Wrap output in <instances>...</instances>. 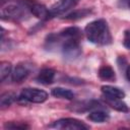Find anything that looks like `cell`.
Returning a JSON list of instances; mask_svg holds the SVG:
<instances>
[{
	"label": "cell",
	"mask_w": 130,
	"mask_h": 130,
	"mask_svg": "<svg viewBox=\"0 0 130 130\" xmlns=\"http://www.w3.org/2000/svg\"><path fill=\"white\" fill-rule=\"evenodd\" d=\"M105 103L113 108L114 110L122 113H127L129 112V108L126 103H124L122 100L123 99H118V98H109V96H104Z\"/></svg>",
	"instance_id": "7c38bea8"
},
{
	"label": "cell",
	"mask_w": 130,
	"mask_h": 130,
	"mask_svg": "<svg viewBox=\"0 0 130 130\" xmlns=\"http://www.w3.org/2000/svg\"><path fill=\"white\" fill-rule=\"evenodd\" d=\"M125 75H126L127 80L130 82V65L127 66V68H126V70H125Z\"/></svg>",
	"instance_id": "cb8c5ba5"
},
{
	"label": "cell",
	"mask_w": 130,
	"mask_h": 130,
	"mask_svg": "<svg viewBox=\"0 0 130 130\" xmlns=\"http://www.w3.org/2000/svg\"><path fill=\"white\" fill-rule=\"evenodd\" d=\"M59 36L62 39H74V40H80L82 39V31L77 26H68L61 31L58 32Z\"/></svg>",
	"instance_id": "4fadbf2b"
},
{
	"label": "cell",
	"mask_w": 130,
	"mask_h": 130,
	"mask_svg": "<svg viewBox=\"0 0 130 130\" xmlns=\"http://www.w3.org/2000/svg\"><path fill=\"white\" fill-rule=\"evenodd\" d=\"M30 73V68L28 65H26L25 63H19L17 64L14 69L12 70V74H11V79L13 82L15 83H20L22 82L24 79L27 78V76Z\"/></svg>",
	"instance_id": "9c48e42d"
},
{
	"label": "cell",
	"mask_w": 130,
	"mask_h": 130,
	"mask_svg": "<svg viewBox=\"0 0 130 130\" xmlns=\"http://www.w3.org/2000/svg\"><path fill=\"white\" fill-rule=\"evenodd\" d=\"M89 14H91V9H89V8H82V9L74 10V11L68 13L63 18L64 19H68V20H77V19L84 18V17L88 16Z\"/></svg>",
	"instance_id": "2e32d148"
},
{
	"label": "cell",
	"mask_w": 130,
	"mask_h": 130,
	"mask_svg": "<svg viewBox=\"0 0 130 130\" xmlns=\"http://www.w3.org/2000/svg\"><path fill=\"white\" fill-rule=\"evenodd\" d=\"M12 74V65L8 61H2L0 63V80L1 82H5L9 76Z\"/></svg>",
	"instance_id": "ac0fdd59"
},
{
	"label": "cell",
	"mask_w": 130,
	"mask_h": 130,
	"mask_svg": "<svg viewBox=\"0 0 130 130\" xmlns=\"http://www.w3.org/2000/svg\"><path fill=\"white\" fill-rule=\"evenodd\" d=\"M87 118H88V120H90L91 122H94V123H104L109 120L110 115L104 109H95L93 111H90Z\"/></svg>",
	"instance_id": "5bb4252c"
},
{
	"label": "cell",
	"mask_w": 130,
	"mask_h": 130,
	"mask_svg": "<svg viewBox=\"0 0 130 130\" xmlns=\"http://www.w3.org/2000/svg\"><path fill=\"white\" fill-rule=\"evenodd\" d=\"M5 129H28L29 126L23 122H6L4 124Z\"/></svg>",
	"instance_id": "ffe728a7"
},
{
	"label": "cell",
	"mask_w": 130,
	"mask_h": 130,
	"mask_svg": "<svg viewBox=\"0 0 130 130\" xmlns=\"http://www.w3.org/2000/svg\"><path fill=\"white\" fill-rule=\"evenodd\" d=\"M118 5L121 8H126L129 7L130 5V0H118Z\"/></svg>",
	"instance_id": "603a6c76"
},
{
	"label": "cell",
	"mask_w": 130,
	"mask_h": 130,
	"mask_svg": "<svg viewBox=\"0 0 130 130\" xmlns=\"http://www.w3.org/2000/svg\"><path fill=\"white\" fill-rule=\"evenodd\" d=\"M78 1L79 0H59L50 9L51 18L52 17H55V16H58V15H61L64 12L72 9L78 3Z\"/></svg>",
	"instance_id": "ba28073f"
},
{
	"label": "cell",
	"mask_w": 130,
	"mask_h": 130,
	"mask_svg": "<svg viewBox=\"0 0 130 130\" xmlns=\"http://www.w3.org/2000/svg\"><path fill=\"white\" fill-rule=\"evenodd\" d=\"M23 2L27 6L29 12L37 18H40L42 20H48L51 18L50 10L44 4L35 0H23Z\"/></svg>",
	"instance_id": "8992f818"
},
{
	"label": "cell",
	"mask_w": 130,
	"mask_h": 130,
	"mask_svg": "<svg viewBox=\"0 0 130 130\" xmlns=\"http://www.w3.org/2000/svg\"><path fill=\"white\" fill-rule=\"evenodd\" d=\"M68 109L75 113H84L88 111H93L95 109H104L103 105L99 101L90 100V101H79L75 102L68 106Z\"/></svg>",
	"instance_id": "52a82bcc"
},
{
	"label": "cell",
	"mask_w": 130,
	"mask_h": 130,
	"mask_svg": "<svg viewBox=\"0 0 130 130\" xmlns=\"http://www.w3.org/2000/svg\"><path fill=\"white\" fill-rule=\"evenodd\" d=\"M52 128L56 129H68V130H86L89 129V126L84 122L75 119V118H62L55 121L50 125Z\"/></svg>",
	"instance_id": "5b68a950"
},
{
	"label": "cell",
	"mask_w": 130,
	"mask_h": 130,
	"mask_svg": "<svg viewBox=\"0 0 130 130\" xmlns=\"http://www.w3.org/2000/svg\"><path fill=\"white\" fill-rule=\"evenodd\" d=\"M51 93H52V95H54L55 98H58V99H64V100H68V101H72L74 99L73 91H71L70 89L63 88V87H55L52 89Z\"/></svg>",
	"instance_id": "e0dca14e"
},
{
	"label": "cell",
	"mask_w": 130,
	"mask_h": 130,
	"mask_svg": "<svg viewBox=\"0 0 130 130\" xmlns=\"http://www.w3.org/2000/svg\"><path fill=\"white\" fill-rule=\"evenodd\" d=\"M128 8H130V5H129V7H128Z\"/></svg>",
	"instance_id": "d4e9b609"
},
{
	"label": "cell",
	"mask_w": 130,
	"mask_h": 130,
	"mask_svg": "<svg viewBox=\"0 0 130 130\" xmlns=\"http://www.w3.org/2000/svg\"><path fill=\"white\" fill-rule=\"evenodd\" d=\"M117 62H118V65L120 67V69H124V68H127V60L123 57V56H120L118 59H117Z\"/></svg>",
	"instance_id": "7402d4cb"
},
{
	"label": "cell",
	"mask_w": 130,
	"mask_h": 130,
	"mask_svg": "<svg viewBox=\"0 0 130 130\" xmlns=\"http://www.w3.org/2000/svg\"><path fill=\"white\" fill-rule=\"evenodd\" d=\"M84 34L86 36V39L94 45L107 46L112 43L110 27L108 25V22L103 18L95 19L86 24Z\"/></svg>",
	"instance_id": "6da1fadb"
},
{
	"label": "cell",
	"mask_w": 130,
	"mask_h": 130,
	"mask_svg": "<svg viewBox=\"0 0 130 130\" xmlns=\"http://www.w3.org/2000/svg\"><path fill=\"white\" fill-rule=\"evenodd\" d=\"M101 90H102L104 96L124 99L125 95H126L125 91H124L122 88L117 87V86H114V85H109V84L103 85V86L101 87Z\"/></svg>",
	"instance_id": "8fae6325"
},
{
	"label": "cell",
	"mask_w": 130,
	"mask_h": 130,
	"mask_svg": "<svg viewBox=\"0 0 130 130\" xmlns=\"http://www.w3.org/2000/svg\"><path fill=\"white\" fill-rule=\"evenodd\" d=\"M59 36V34H58ZM60 39V48L62 55L67 60H75L77 59L81 53V47H80V40H74V39H62L59 36Z\"/></svg>",
	"instance_id": "3957f363"
},
{
	"label": "cell",
	"mask_w": 130,
	"mask_h": 130,
	"mask_svg": "<svg viewBox=\"0 0 130 130\" xmlns=\"http://www.w3.org/2000/svg\"><path fill=\"white\" fill-rule=\"evenodd\" d=\"M55 76H56V71H55L53 68L46 67V68H43V69L39 72V74H38L36 80H37L39 83H41V84L48 85V84H51V83L54 81Z\"/></svg>",
	"instance_id": "30bf717a"
},
{
	"label": "cell",
	"mask_w": 130,
	"mask_h": 130,
	"mask_svg": "<svg viewBox=\"0 0 130 130\" xmlns=\"http://www.w3.org/2000/svg\"><path fill=\"white\" fill-rule=\"evenodd\" d=\"M123 45L126 49L130 50V29L125 30L124 37H123Z\"/></svg>",
	"instance_id": "44dd1931"
},
{
	"label": "cell",
	"mask_w": 130,
	"mask_h": 130,
	"mask_svg": "<svg viewBox=\"0 0 130 130\" xmlns=\"http://www.w3.org/2000/svg\"><path fill=\"white\" fill-rule=\"evenodd\" d=\"M16 100V94L14 92H4L0 96V107L2 109L9 107Z\"/></svg>",
	"instance_id": "d6986e66"
},
{
	"label": "cell",
	"mask_w": 130,
	"mask_h": 130,
	"mask_svg": "<svg viewBox=\"0 0 130 130\" xmlns=\"http://www.w3.org/2000/svg\"><path fill=\"white\" fill-rule=\"evenodd\" d=\"M18 99L22 102L27 103H35V104H42L47 101L48 93L40 88L35 87H26L23 88L18 96Z\"/></svg>",
	"instance_id": "277c9868"
},
{
	"label": "cell",
	"mask_w": 130,
	"mask_h": 130,
	"mask_svg": "<svg viewBox=\"0 0 130 130\" xmlns=\"http://www.w3.org/2000/svg\"><path fill=\"white\" fill-rule=\"evenodd\" d=\"M99 76L103 80H108V81H113L116 79V74L114 69L109 66V65H103L99 69Z\"/></svg>",
	"instance_id": "9a60e30c"
},
{
	"label": "cell",
	"mask_w": 130,
	"mask_h": 130,
	"mask_svg": "<svg viewBox=\"0 0 130 130\" xmlns=\"http://www.w3.org/2000/svg\"><path fill=\"white\" fill-rule=\"evenodd\" d=\"M29 10L23 0L7 1L6 4L1 5V18L10 20H20L27 16Z\"/></svg>",
	"instance_id": "7a4b0ae2"
}]
</instances>
